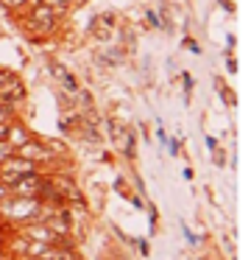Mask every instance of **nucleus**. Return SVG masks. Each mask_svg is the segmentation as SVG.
Wrapping results in <instances>:
<instances>
[{"label":"nucleus","mask_w":251,"mask_h":260,"mask_svg":"<svg viewBox=\"0 0 251 260\" xmlns=\"http://www.w3.org/2000/svg\"><path fill=\"white\" fill-rule=\"evenodd\" d=\"M42 210V199L37 196H6L0 202V215L9 221H37Z\"/></svg>","instance_id":"nucleus-1"},{"label":"nucleus","mask_w":251,"mask_h":260,"mask_svg":"<svg viewBox=\"0 0 251 260\" xmlns=\"http://www.w3.org/2000/svg\"><path fill=\"white\" fill-rule=\"evenodd\" d=\"M56 23H59V14H56L53 9L48 6V3L31 9V17L25 20L28 28H31V31H39V34H50V31L56 28Z\"/></svg>","instance_id":"nucleus-2"},{"label":"nucleus","mask_w":251,"mask_h":260,"mask_svg":"<svg viewBox=\"0 0 251 260\" xmlns=\"http://www.w3.org/2000/svg\"><path fill=\"white\" fill-rule=\"evenodd\" d=\"M14 154L17 157H25V159H31V162H39V165H50L53 162V154H50V148L45 146L42 140H28V143H22L20 148H14Z\"/></svg>","instance_id":"nucleus-3"},{"label":"nucleus","mask_w":251,"mask_h":260,"mask_svg":"<svg viewBox=\"0 0 251 260\" xmlns=\"http://www.w3.org/2000/svg\"><path fill=\"white\" fill-rule=\"evenodd\" d=\"M48 179H50V185H53L56 190H59L61 196L67 199V202H70V199H73V202H76V204H84V196H81V190H78V187H76V182H73L70 176L53 174V176H48Z\"/></svg>","instance_id":"nucleus-4"},{"label":"nucleus","mask_w":251,"mask_h":260,"mask_svg":"<svg viewBox=\"0 0 251 260\" xmlns=\"http://www.w3.org/2000/svg\"><path fill=\"white\" fill-rule=\"evenodd\" d=\"M28 140H31V132H28L25 126H20V123H14V120H11L9 132H6V143H9L11 148H20L22 143H28Z\"/></svg>","instance_id":"nucleus-5"},{"label":"nucleus","mask_w":251,"mask_h":260,"mask_svg":"<svg viewBox=\"0 0 251 260\" xmlns=\"http://www.w3.org/2000/svg\"><path fill=\"white\" fill-rule=\"evenodd\" d=\"M50 73H53L56 79H59L61 84H64V90L70 92V95H76V92L81 90V87H78V81H76V76H73V73H67V70L61 68L59 62H53V64H50Z\"/></svg>","instance_id":"nucleus-6"},{"label":"nucleus","mask_w":251,"mask_h":260,"mask_svg":"<svg viewBox=\"0 0 251 260\" xmlns=\"http://www.w3.org/2000/svg\"><path fill=\"white\" fill-rule=\"evenodd\" d=\"M45 3H48V6L53 9V12L59 14V17H61V14H64L67 9H70V3H76V0H45Z\"/></svg>","instance_id":"nucleus-7"},{"label":"nucleus","mask_w":251,"mask_h":260,"mask_svg":"<svg viewBox=\"0 0 251 260\" xmlns=\"http://www.w3.org/2000/svg\"><path fill=\"white\" fill-rule=\"evenodd\" d=\"M42 143L50 148V154H53V157H61V154L67 151V146H64L61 140H42Z\"/></svg>","instance_id":"nucleus-8"},{"label":"nucleus","mask_w":251,"mask_h":260,"mask_svg":"<svg viewBox=\"0 0 251 260\" xmlns=\"http://www.w3.org/2000/svg\"><path fill=\"white\" fill-rule=\"evenodd\" d=\"M134 143H137V135H134V132H126V148H123V151H126L128 159L134 157Z\"/></svg>","instance_id":"nucleus-9"},{"label":"nucleus","mask_w":251,"mask_h":260,"mask_svg":"<svg viewBox=\"0 0 251 260\" xmlns=\"http://www.w3.org/2000/svg\"><path fill=\"white\" fill-rule=\"evenodd\" d=\"M28 0H0V6L6 9V12H17L20 6H25Z\"/></svg>","instance_id":"nucleus-10"},{"label":"nucleus","mask_w":251,"mask_h":260,"mask_svg":"<svg viewBox=\"0 0 251 260\" xmlns=\"http://www.w3.org/2000/svg\"><path fill=\"white\" fill-rule=\"evenodd\" d=\"M98 23H103L106 28H115L117 17H115V14H112V12H103V14H100V17H98Z\"/></svg>","instance_id":"nucleus-11"},{"label":"nucleus","mask_w":251,"mask_h":260,"mask_svg":"<svg viewBox=\"0 0 251 260\" xmlns=\"http://www.w3.org/2000/svg\"><path fill=\"white\" fill-rule=\"evenodd\" d=\"M184 48H187L190 53H201V48H198V42L193 40V37H184Z\"/></svg>","instance_id":"nucleus-12"},{"label":"nucleus","mask_w":251,"mask_h":260,"mask_svg":"<svg viewBox=\"0 0 251 260\" xmlns=\"http://www.w3.org/2000/svg\"><path fill=\"white\" fill-rule=\"evenodd\" d=\"M145 17H148V23L154 25V28H159V17H156V12H145Z\"/></svg>","instance_id":"nucleus-13"},{"label":"nucleus","mask_w":251,"mask_h":260,"mask_svg":"<svg viewBox=\"0 0 251 260\" xmlns=\"http://www.w3.org/2000/svg\"><path fill=\"white\" fill-rule=\"evenodd\" d=\"M221 98H223V101H229V104H234V95L229 92V87H221Z\"/></svg>","instance_id":"nucleus-14"},{"label":"nucleus","mask_w":251,"mask_h":260,"mask_svg":"<svg viewBox=\"0 0 251 260\" xmlns=\"http://www.w3.org/2000/svg\"><path fill=\"white\" fill-rule=\"evenodd\" d=\"M156 137H159V143H167V135H165V129H162V123L156 126Z\"/></svg>","instance_id":"nucleus-15"},{"label":"nucleus","mask_w":251,"mask_h":260,"mask_svg":"<svg viewBox=\"0 0 251 260\" xmlns=\"http://www.w3.org/2000/svg\"><path fill=\"white\" fill-rule=\"evenodd\" d=\"M131 204L139 210V207H145V199H142V196H131Z\"/></svg>","instance_id":"nucleus-16"},{"label":"nucleus","mask_w":251,"mask_h":260,"mask_svg":"<svg viewBox=\"0 0 251 260\" xmlns=\"http://www.w3.org/2000/svg\"><path fill=\"white\" fill-rule=\"evenodd\" d=\"M178 148H182V143H178V140H170V154H173V157L178 154Z\"/></svg>","instance_id":"nucleus-17"},{"label":"nucleus","mask_w":251,"mask_h":260,"mask_svg":"<svg viewBox=\"0 0 251 260\" xmlns=\"http://www.w3.org/2000/svg\"><path fill=\"white\" fill-rule=\"evenodd\" d=\"M6 132H9V123H6V120H0V140H6Z\"/></svg>","instance_id":"nucleus-18"},{"label":"nucleus","mask_w":251,"mask_h":260,"mask_svg":"<svg viewBox=\"0 0 251 260\" xmlns=\"http://www.w3.org/2000/svg\"><path fill=\"white\" fill-rule=\"evenodd\" d=\"M137 246H139V252H142V254H148V241H145V238H142V241H137Z\"/></svg>","instance_id":"nucleus-19"},{"label":"nucleus","mask_w":251,"mask_h":260,"mask_svg":"<svg viewBox=\"0 0 251 260\" xmlns=\"http://www.w3.org/2000/svg\"><path fill=\"white\" fill-rule=\"evenodd\" d=\"M221 6L229 9V12H234V3H232V0H221Z\"/></svg>","instance_id":"nucleus-20"},{"label":"nucleus","mask_w":251,"mask_h":260,"mask_svg":"<svg viewBox=\"0 0 251 260\" xmlns=\"http://www.w3.org/2000/svg\"><path fill=\"white\" fill-rule=\"evenodd\" d=\"M206 146H209L212 151H215V148H218V140H215V137H206Z\"/></svg>","instance_id":"nucleus-21"},{"label":"nucleus","mask_w":251,"mask_h":260,"mask_svg":"<svg viewBox=\"0 0 251 260\" xmlns=\"http://www.w3.org/2000/svg\"><path fill=\"white\" fill-rule=\"evenodd\" d=\"M6 196H9V190H6V187H3V185H0V202H3V199H6Z\"/></svg>","instance_id":"nucleus-22"},{"label":"nucleus","mask_w":251,"mask_h":260,"mask_svg":"<svg viewBox=\"0 0 251 260\" xmlns=\"http://www.w3.org/2000/svg\"><path fill=\"white\" fill-rule=\"evenodd\" d=\"M76 3H87V0H76Z\"/></svg>","instance_id":"nucleus-23"}]
</instances>
